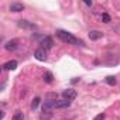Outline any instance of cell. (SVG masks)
I'll return each instance as SVG.
<instances>
[{
  "label": "cell",
  "mask_w": 120,
  "mask_h": 120,
  "mask_svg": "<svg viewBox=\"0 0 120 120\" xmlns=\"http://www.w3.org/2000/svg\"><path fill=\"white\" fill-rule=\"evenodd\" d=\"M55 34H56V37L59 40L64 41V42H67V44H71V45H75V47H85V42L81 38L75 37L74 34H71V33H68L65 30H56Z\"/></svg>",
  "instance_id": "obj_1"
},
{
  "label": "cell",
  "mask_w": 120,
  "mask_h": 120,
  "mask_svg": "<svg viewBox=\"0 0 120 120\" xmlns=\"http://www.w3.org/2000/svg\"><path fill=\"white\" fill-rule=\"evenodd\" d=\"M76 96H78V93H76V90H74V89H65V90L62 92V98H64L65 100H68V102L76 99Z\"/></svg>",
  "instance_id": "obj_2"
},
{
  "label": "cell",
  "mask_w": 120,
  "mask_h": 120,
  "mask_svg": "<svg viewBox=\"0 0 120 120\" xmlns=\"http://www.w3.org/2000/svg\"><path fill=\"white\" fill-rule=\"evenodd\" d=\"M56 100V99H55ZM55 100H51V99H47L42 105V113H51L52 109H55Z\"/></svg>",
  "instance_id": "obj_3"
},
{
  "label": "cell",
  "mask_w": 120,
  "mask_h": 120,
  "mask_svg": "<svg viewBox=\"0 0 120 120\" xmlns=\"http://www.w3.org/2000/svg\"><path fill=\"white\" fill-rule=\"evenodd\" d=\"M40 45L42 47V49H49V48H52L54 41H52V38H51V37H44V38L41 40Z\"/></svg>",
  "instance_id": "obj_4"
},
{
  "label": "cell",
  "mask_w": 120,
  "mask_h": 120,
  "mask_svg": "<svg viewBox=\"0 0 120 120\" xmlns=\"http://www.w3.org/2000/svg\"><path fill=\"white\" fill-rule=\"evenodd\" d=\"M34 56L38 59V61H45V59H47V54H45V49H42V48H38V49L34 52Z\"/></svg>",
  "instance_id": "obj_5"
},
{
  "label": "cell",
  "mask_w": 120,
  "mask_h": 120,
  "mask_svg": "<svg viewBox=\"0 0 120 120\" xmlns=\"http://www.w3.org/2000/svg\"><path fill=\"white\" fill-rule=\"evenodd\" d=\"M71 106V102L68 100H55V109H67Z\"/></svg>",
  "instance_id": "obj_6"
},
{
  "label": "cell",
  "mask_w": 120,
  "mask_h": 120,
  "mask_svg": "<svg viewBox=\"0 0 120 120\" xmlns=\"http://www.w3.org/2000/svg\"><path fill=\"white\" fill-rule=\"evenodd\" d=\"M17 45H19V41H17V40H10V41H7V42L4 44V48H6L7 51H14V49L17 48Z\"/></svg>",
  "instance_id": "obj_7"
},
{
  "label": "cell",
  "mask_w": 120,
  "mask_h": 120,
  "mask_svg": "<svg viewBox=\"0 0 120 120\" xmlns=\"http://www.w3.org/2000/svg\"><path fill=\"white\" fill-rule=\"evenodd\" d=\"M17 68V61H7L3 64V69L4 71H14Z\"/></svg>",
  "instance_id": "obj_8"
},
{
  "label": "cell",
  "mask_w": 120,
  "mask_h": 120,
  "mask_svg": "<svg viewBox=\"0 0 120 120\" xmlns=\"http://www.w3.org/2000/svg\"><path fill=\"white\" fill-rule=\"evenodd\" d=\"M23 10H24V4H21V3H11L10 4V11H13V13H20Z\"/></svg>",
  "instance_id": "obj_9"
},
{
  "label": "cell",
  "mask_w": 120,
  "mask_h": 120,
  "mask_svg": "<svg viewBox=\"0 0 120 120\" xmlns=\"http://www.w3.org/2000/svg\"><path fill=\"white\" fill-rule=\"evenodd\" d=\"M102 37H103V33H102V31H98V30H92V31H89V38L93 40V41L100 40Z\"/></svg>",
  "instance_id": "obj_10"
},
{
  "label": "cell",
  "mask_w": 120,
  "mask_h": 120,
  "mask_svg": "<svg viewBox=\"0 0 120 120\" xmlns=\"http://www.w3.org/2000/svg\"><path fill=\"white\" fill-rule=\"evenodd\" d=\"M19 26L21 27V28H30V30H34L37 26L35 24H33V23H30V21H27V20H20L19 21Z\"/></svg>",
  "instance_id": "obj_11"
},
{
  "label": "cell",
  "mask_w": 120,
  "mask_h": 120,
  "mask_svg": "<svg viewBox=\"0 0 120 120\" xmlns=\"http://www.w3.org/2000/svg\"><path fill=\"white\" fill-rule=\"evenodd\" d=\"M44 81H45L47 83H52V81H54V75H52L51 72H45V74H44Z\"/></svg>",
  "instance_id": "obj_12"
},
{
  "label": "cell",
  "mask_w": 120,
  "mask_h": 120,
  "mask_svg": "<svg viewBox=\"0 0 120 120\" xmlns=\"http://www.w3.org/2000/svg\"><path fill=\"white\" fill-rule=\"evenodd\" d=\"M40 102H41V99H40L38 96H37V98H34V99H33V102H31V109H33V110H35V109L38 107Z\"/></svg>",
  "instance_id": "obj_13"
},
{
  "label": "cell",
  "mask_w": 120,
  "mask_h": 120,
  "mask_svg": "<svg viewBox=\"0 0 120 120\" xmlns=\"http://www.w3.org/2000/svg\"><path fill=\"white\" fill-rule=\"evenodd\" d=\"M11 120H24V114H23V112H20V110H19V112H16Z\"/></svg>",
  "instance_id": "obj_14"
},
{
  "label": "cell",
  "mask_w": 120,
  "mask_h": 120,
  "mask_svg": "<svg viewBox=\"0 0 120 120\" xmlns=\"http://www.w3.org/2000/svg\"><path fill=\"white\" fill-rule=\"evenodd\" d=\"M110 21H112V17H110L107 13H102V23H106V24H107V23H110Z\"/></svg>",
  "instance_id": "obj_15"
},
{
  "label": "cell",
  "mask_w": 120,
  "mask_h": 120,
  "mask_svg": "<svg viewBox=\"0 0 120 120\" xmlns=\"http://www.w3.org/2000/svg\"><path fill=\"white\" fill-rule=\"evenodd\" d=\"M106 83H109V85H116L117 81H116L114 76H106Z\"/></svg>",
  "instance_id": "obj_16"
},
{
  "label": "cell",
  "mask_w": 120,
  "mask_h": 120,
  "mask_svg": "<svg viewBox=\"0 0 120 120\" xmlns=\"http://www.w3.org/2000/svg\"><path fill=\"white\" fill-rule=\"evenodd\" d=\"M103 119H105V113H100V114H98L93 120H103Z\"/></svg>",
  "instance_id": "obj_17"
}]
</instances>
